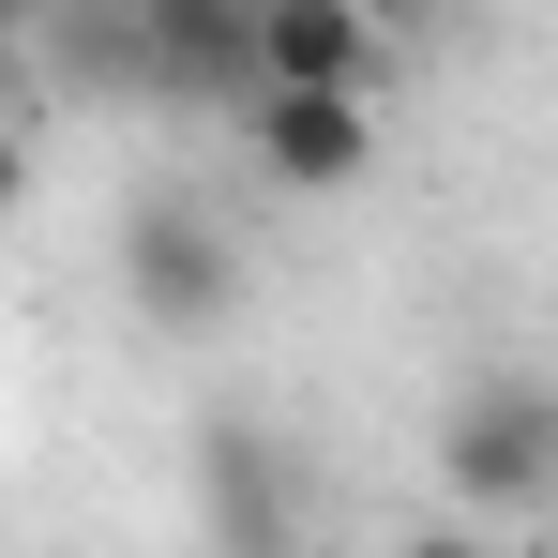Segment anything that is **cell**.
Masks as SVG:
<instances>
[{"label": "cell", "mask_w": 558, "mask_h": 558, "mask_svg": "<svg viewBox=\"0 0 558 558\" xmlns=\"http://www.w3.org/2000/svg\"><path fill=\"white\" fill-rule=\"evenodd\" d=\"M136 31V76L151 92H182V106H257V0H136L121 15Z\"/></svg>", "instance_id": "cell-3"}, {"label": "cell", "mask_w": 558, "mask_h": 558, "mask_svg": "<svg viewBox=\"0 0 558 558\" xmlns=\"http://www.w3.org/2000/svg\"><path fill=\"white\" fill-rule=\"evenodd\" d=\"M196 468H211V544H227V558H272V529H287L272 438H257V423H211V438H196Z\"/></svg>", "instance_id": "cell-6"}, {"label": "cell", "mask_w": 558, "mask_h": 558, "mask_svg": "<svg viewBox=\"0 0 558 558\" xmlns=\"http://www.w3.org/2000/svg\"><path fill=\"white\" fill-rule=\"evenodd\" d=\"M392 558H498V544H483V529H408Z\"/></svg>", "instance_id": "cell-7"}, {"label": "cell", "mask_w": 558, "mask_h": 558, "mask_svg": "<svg viewBox=\"0 0 558 558\" xmlns=\"http://www.w3.org/2000/svg\"><path fill=\"white\" fill-rule=\"evenodd\" d=\"M242 151H257L287 196H332V182H363V167H377V121H363V106H332V92H257V106H242Z\"/></svg>", "instance_id": "cell-5"}, {"label": "cell", "mask_w": 558, "mask_h": 558, "mask_svg": "<svg viewBox=\"0 0 558 558\" xmlns=\"http://www.w3.org/2000/svg\"><path fill=\"white\" fill-rule=\"evenodd\" d=\"M121 287H136L151 332H227V317H242V242H227L196 196H136V227H121Z\"/></svg>", "instance_id": "cell-2"}, {"label": "cell", "mask_w": 558, "mask_h": 558, "mask_svg": "<svg viewBox=\"0 0 558 558\" xmlns=\"http://www.w3.org/2000/svg\"><path fill=\"white\" fill-rule=\"evenodd\" d=\"M15 196H31V151H15V121H0V211H15Z\"/></svg>", "instance_id": "cell-8"}, {"label": "cell", "mask_w": 558, "mask_h": 558, "mask_svg": "<svg viewBox=\"0 0 558 558\" xmlns=\"http://www.w3.org/2000/svg\"><path fill=\"white\" fill-rule=\"evenodd\" d=\"M438 483H453L468 513H544L558 498V392L468 377L453 408H438Z\"/></svg>", "instance_id": "cell-1"}, {"label": "cell", "mask_w": 558, "mask_h": 558, "mask_svg": "<svg viewBox=\"0 0 558 558\" xmlns=\"http://www.w3.org/2000/svg\"><path fill=\"white\" fill-rule=\"evenodd\" d=\"M257 92H377V15L363 0H257Z\"/></svg>", "instance_id": "cell-4"}]
</instances>
